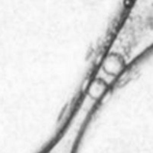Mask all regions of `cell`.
<instances>
[{
	"label": "cell",
	"instance_id": "obj_2",
	"mask_svg": "<svg viewBox=\"0 0 153 153\" xmlns=\"http://www.w3.org/2000/svg\"><path fill=\"white\" fill-rule=\"evenodd\" d=\"M107 88H108V83L104 80V79L100 78H95L94 80L90 83L89 89H88V94L94 99H98L106 92Z\"/></svg>",
	"mask_w": 153,
	"mask_h": 153
},
{
	"label": "cell",
	"instance_id": "obj_1",
	"mask_svg": "<svg viewBox=\"0 0 153 153\" xmlns=\"http://www.w3.org/2000/svg\"><path fill=\"white\" fill-rule=\"evenodd\" d=\"M126 62L122 54L109 52L102 62V71L108 76H118L124 70Z\"/></svg>",
	"mask_w": 153,
	"mask_h": 153
}]
</instances>
